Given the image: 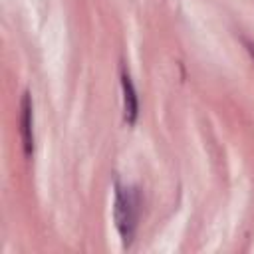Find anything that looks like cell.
<instances>
[{
    "label": "cell",
    "instance_id": "obj_1",
    "mask_svg": "<svg viewBox=\"0 0 254 254\" xmlns=\"http://www.w3.org/2000/svg\"><path fill=\"white\" fill-rule=\"evenodd\" d=\"M22 125H24V141H26V151L30 153V145H32V133H30V101H28V97L24 99V119H22Z\"/></svg>",
    "mask_w": 254,
    "mask_h": 254
}]
</instances>
